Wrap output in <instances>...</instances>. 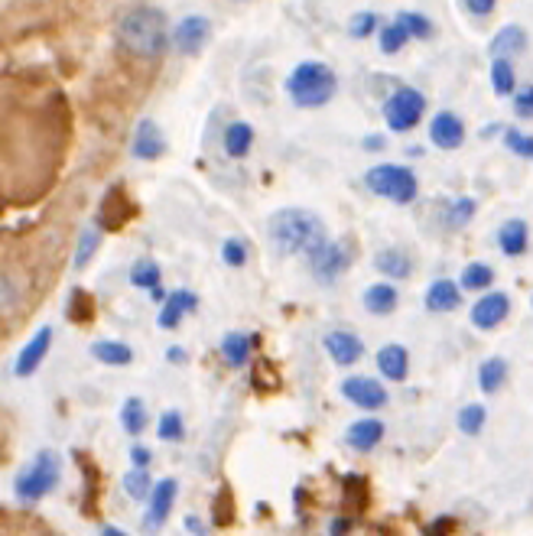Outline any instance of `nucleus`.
Masks as SVG:
<instances>
[{"label": "nucleus", "instance_id": "nucleus-1", "mask_svg": "<svg viewBox=\"0 0 533 536\" xmlns=\"http://www.w3.org/2000/svg\"><path fill=\"white\" fill-rule=\"evenodd\" d=\"M117 43L134 59H160L169 46V23L166 13L156 7H130L121 20H117Z\"/></svg>", "mask_w": 533, "mask_h": 536}, {"label": "nucleus", "instance_id": "nucleus-2", "mask_svg": "<svg viewBox=\"0 0 533 536\" xmlns=\"http://www.w3.org/2000/svg\"><path fill=\"white\" fill-rule=\"evenodd\" d=\"M270 244L277 247V254L296 257V254H312L322 241H329L325 225L316 212H306V208H283L270 218Z\"/></svg>", "mask_w": 533, "mask_h": 536}, {"label": "nucleus", "instance_id": "nucleus-3", "mask_svg": "<svg viewBox=\"0 0 533 536\" xmlns=\"http://www.w3.org/2000/svg\"><path fill=\"white\" fill-rule=\"evenodd\" d=\"M338 91V75L332 65L325 62H299L296 69L286 78V95L296 108L316 111L325 108Z\"/></svg>", "mask_w": 533, "mask_h": 536}, {"label": "nucleus", "instance_id": "nucleus-4", "mask_svg": "<svg viewBox=\"0 0 533 536\" xmlns=\"http://www.w3.org/2000/svg\"><path fill=\"white\" fill-rule=\"evenodd\" d=\"M364 186L394 205H410L416 199V192H420V179H416L410 166L377 163L364 173Z\"/></svg>", "mask_w": 533, "mask_h": 536}, {"label": "nucleus", "instance_id": "nucleus-5", "mask_svg": "<svg viewBox=\"0 0 533 536\" xmlns=\"http://www.w3.org/2000/svg\"><path fill=\"white\" fill-rule=\"evenodd\" d=\"M59 478H62L59 455L56 452H39L36 459L17 475L13 491H17L20 501H43L49 491H56Z\"/></svg>", "mask_w": 533, "mask_h": 536}, {"label": "nucleus", "instance_id": "nucleus-6", "mask_svg": "<svg viewBox=\"0 0 533 536\" xmlns=\"http://www.w3.org/2000/svg\"><path fill=\"white\" fill-rule=\"evenodd\" d=\"M423 114H426V98L410 85L394 88V95L384 101V121L394 134H407V130H413L423 121Z\"/></svg>", "mask_w": 533, "mask_h": 536}, {"label": "nucleus", "instance_id": "nucleus-7", "mask_svg": "<svg viewBox=\"0 0 533 536\" xmlns=\"http://www.w3.org/2000/svg\"><path fill=\"white\" fill-rule=\"evenodd\" d=\"M351 267V251L342 241H322L309 254V270L319 283H335Z\"/></svg>", "mask_w": 533, "mask_h": 536}, {"label": "nucleus", "instance_id": "nucleus-8", "mask_svg": "<svg viewBox=\"0 0 533 536\" xmlns=\"http://www.w3.org/2000/svg\"><path fill=\"white\" fill-rule=\"evenodd\" d=\"M208 39H212V23L208 17H186L173 26V33H169V43H173L182 56H199V52L208 46Z\"/></svg>", "mask_w": 533, "mask_h": 536}, {"label": "nucleus", "instance_id": "nucleus-9", "mask_svg": "<svg viewBox=\"0 0 533 536\" xmlns=\"http://www.w3.org/2000/svg\"><path fill=\"white\" fill-rule=\"evenodd\" d=\"M342 394L361 410H384L387 407V390L377 384L374 377H348L342 381Z\"/></svg>", "mask_w": 533, "mask_h": 536}, {"label": "nucleus", "instance_id": "nucleus-10", "mask_svg": "<svg viewBox=\"0 0 533 536\" xmlns=\"http://www.w3.org/2000/svg\"><path fill=\"white\" fill-rule=\"evenodd\" d=\"M511 316V299L504 293H481V299L472 306V325L481 332H491Z\"/></svg>", "mask_w": 533, "mask_h": 536}, {"label": "nucleus", "instance_id": "nucleus-11", "mask_svg": "<svg viewBox=\"0 0 533 536\" xmlns=\"http://www.w3.org/2000/svg\"><path fill=\"white\" fill-rule=\"evenodd\" d=\"M429 143L439 150H459L465 143V124L459 114L439 111L433 121H429Z\"/></svg>", "mask_w": 533, "mask_h": 536}, {"label": "nucleus", "instance_id": "nucleus-12", "mask_svg": "<svg viewBox=\"0 0 533 536\" xmlns=\"http://www.w3.org/2000/svg\"><path fill=\"white\" fill-rule=\"evenodd\" d=\"M325 351H329V358L338 364V368H351V364H358L361 355H364V345L355 332H345V329H332L325 332L322 338Z\"/></svg>", "mask_w": 533, "mask_h": 536}, {"label": "nucleus", "instance_id": "nucleus-13", "mask_svg": "<svg viewBox=\"0 0 533 536\" xmlns=\"http://www.w3.org/2000/svg\"><path fill=\"white\" fill-rule=\"evenodd\" d=\"M130 153L137 156V160L143 163H153V160H160V156L166 153V137H163V130L156 121H140L137 130H134V140H130Z\"/></svg>", "mask_w": 533, "mask_h": 536}, {"label": "nucleus", "instance_id": "nucleus-14", "mask_svg": "<svg viewBox=\"0 0 533 536\" xmlns=\"http://www.w3.org/2000/svg\"><path fill=\"white\" fill-rule=\"evenodd\" d=\"M527 46H530V39H527L524 26H520V23H507V26H501V30L491 36L488 52H491V59H514V56H524Z\"/></svg>", "mask_w": 533, "mask_h": 536}, {"label": "nucleus", "instance_id": "nucleus-15", "mask_svg": "<svg viewBox=\"0 0 533 536\" xmlns=\"http://www.w3.org/2000/svg\"><path fill=\"white\" fill-rule=\"evenodd\" d=\"M49 348H52V329H49V325H43V329H36V335L30 338V342L23 345V351H20L17 368H13V374H17V377H30V374H36L39 364L46 361Z\"/></svg>", "mask_w": 533, "mask_h": 536}, {"label": "nucleus", "instance_id": "nucleus-16", "mask_svg": "<svg viewBox=\"0 0 533 536\" xmlns=\"http://www.w3.org/2000/svg\"><path fill=\"white\" fill-rule=\"evenodd\" d=\"M176 494H179V485L173 478H163L160 485H153L150 491V511H147V527H160L163 520L169 517V511H173V504H176Z\"/></svg>", "mask_w": 533, "mask_h": 536}, {"label": "nucleus", "instance_id": "nucleus-17", "mask_svg": "<svg viewBox=\"0 0 533 536\" xmlns=\"http://www.w3.org/2000/svg\"><path fill=\"white\" fill-rule=\"evenodd\" d=\"M423 303H426L429 312H436V316L459 309V303H462V286H455V280H433V283H429L426 296H423Z\"/></svg>", "mask_w": 533, "mask_h": 536}, {"label": "nucleus", "instance_id": "nucleus-18", "mask_svg": "<svg viewBox=\"0 0 533 536\" xmlns=\"http://www.w3.org/2000/svg\"><path fill=\"white\" fill-rule=\"evenodd\" d=\"M498 247H501V254H507V257H520V254H527V247H530V231H527V221H520V218H507L504 225L498 228Z\"/></svg>", "mask_w": 533, "mask_h": 536}, {"label": "nucleus", "instance_id": "nucleus-19", "mask_svg": "<svg viewBox=\"0 0 533 536\" xmlns=\"http://www.w3.org/2000/svg\"><path fill=\"white\" fill-rule=\"evenodd\" d=\"M377 371H381L387 381H407L410 374V355L403 345H384L377 351Z\"/></svg>", "mask_w": 533, "mask_h": 536}, {"label": "nucleus", "instance_id": "nucleus-20", "mask_svg": "<svg viewBox=\"0 0 533 536\" xmlns=\"http://www.w3.org/2000/svg\"><path fill=\"white\" fill-rule=\"evenodd\" d=\"M381 439H384V423L374 420V416H368V420H355L345 433V442L358 452H371Z\"/></svg>", "mask_w": 533, "mask_h": 536}, {"label": "nucleus", "instance_id": "nucleus-21", "mask_svg": "<svg viewBox=\"0 0 533 536\" xmlns=\"http://www.w3.org/2000/svg\"><path fill=\"white\" fill-rule=\"evenodd\" d=\"M221 147H225V153L231 156V160H244L254 147V127L244 124V121L228 124L225 134H221Z\"/></svg>", "mask_w": 533, "mask_h": 536}, {"label": "nucleus", "instance_id": "nucleus-22", "mask_svg": "<svg viewBox=\"0 0 533 536\" xmlns=\"http://www.w3.org/2000/svg\"><path fill=\"white\" fill-rule=\"evenodd\" d=\"M195 306H199V296L195 293H189V290L169 293L166 303H163V312H160V329H176V325L182 322V316L192 312Z\"/></svg>", "mask_w": 533, "mask_h": 536}, {"label": "nucleus", "instance_id": "nucleus-23", "mask_svg": "<svg viewBox=\"0 0 533 536\" xmlns=\"http://www.w3.org/2000/svg\"><path fill=\"white\" fill-rule=\"evenodd\" d=\"M400 303V293L394 283H374L364 290V309L371 312V316H390V312L397 309Z\"/></svg>", "mask_w": 533, "mask_h": 536}, {"label": "nucleus", "instance_id": "nucleus-24", "mask_svg": "<svg viewBox=\"0 0 533 536\" xmlns=\"http://www.w3.org/2000/svg\"><path fill=\"white\" fill-rule=\"evenodd\" d=\"M374 267L384 273V277L390 280H407L410 273H413V264H410V257L400 251V247H384V251H377L374 257Z\"/></svg>", "mask_w": 533, "mask_h": 536}, {"label": "nucleus", "instance_id": "nucleus-25", "mask_svg": "<svg viewBox=\"0 0 533 536\" xmlns=\"http://www.w3.org/2000/svg\"><path fill=\"white\" fill-rule=\"evenodd\" d=\"M91 355H95L101 364H108V368H127V364L134 361V351H130L124 342H111V338L91 345Z\"/></svg>", "mask_w": 533, "mask_h": 536}, {"label": "nucleus", "instance_id": "nucleus-26", "mask_svg": "<svg viewBox=\"0 0 533 536\" xmlns=\"http://www.w3.org/2000/svg\"><path fill=\"white\" fill-rule=\"evenodd\" d=\"M491 88L498 98H514L517 91V72H514V62L511 59H491Z\"/></svg>", "mask_w": 533, "mask_h": 536}, {"label": "nucleus", "instance_id": "nucleus-27", "mask_svg": "<svg viewBox=\"0 0 533 536\" xmlns=\"http://www.w3.org/2000/svg\"><path fill=\"white\" fill-rule=\"evenodd\" d=\"M504 381H507V361H504V358L481 361V368H478V387H481V394H498V390L504 387Z\"/></svg>", "mask_w": 533, "mask_h": 536}, {"label": "nucleus", "instance_id": "nucleus-28", "mask_svg": "<svg viewBox=\"0 0 533 536\" xmlns=\"http://www.w3.org/2000/svg\"><path fill=\"white\" fill-rule=\"evenodd\" d=\"M251 345H254V338H247L241 332H231V335L221 338V355H225V361L231 364V368H244L247 355H251Z\"/></svg>", "mask_w": 533, "mask_h": 536}, {"label": "nucleus", "instance_id": "nucleus-29", "mask_svg": "<svg viewBox=\"0 0 533 536\" xmlns=\"http://www.w3.org/2000/svg\"><path fill=\"white\" fill-rule=\"evenodd\" d=\"M491 283H494V270L485 264V260H475V264H465V270H462V280H459L462 290L481 293V290H491Z\"/></svg>", "mask_w": 533, "mask_h": 536}, {"label": "nucleus", "instance_id": "nucleus-30", "mask_svg": "<svg viewBox=\"0 0 533 536\" xmlns=\"http://www.w3.org/2000/svg\"><path fill=\"white\" fill-rule=\"evenodd\" d=\"M410 43V33L403 30V26L394 20V23H381V30H377V46H381L384 56H397L403 52V46Z\"/></svg>", "mask_w": 533, "mask_h": 536}, {"label": "nucleus", "instance_id": "nucleus-31", "mask_svg": "<svg viewBox=\"0 0 533 536\" xmlns=\"http://www.w3.org/2000/svg\"><path fill=\"white\" fill-rule=\"evenodd\" d=\"M147 407H143V400L130 397L124 407H121V426L127 429V436H140L143 429H147Z\"/></svg>", "mask_w": 533, "mask_h": 536}, {"label": "nucleus", "instance_id": "nucleus-32", "mask_svg": "<svg viewBox=\"0 0 533 536\" xmlns=\"http://www.w3.org/2000/svg\"><path fill=\"white\" fill-rule=\"evenodd\" d=\"M124 491H127V498H134V501H147L150 498V491H153V481H150V472L147 468H130V472L124 475Z\"/></svg>", "mask_w": 533, "mask_h": 536}, {"label": "nucleus", "instance_id": "nucleus-33", "mask_svg": "<svg viewBox=\"0 0 533 536\" xmlns=\"http://www.w3.org/2000/svg\"><path fill=\"white\" fill-rule=\"evenodd\" d=\"M130 283H134L137 290H156V286H160V264H156V260H137V264L130 267Z\"/></svg>", "mask_w": 533, "mask_h": 536}, {"label": "nucleus", "instance_id": "nucleus-34", "mask_svg": "<svg viewBox=\"0 0 533 536\" xmlns=\"http://www.w3.org/2000/svg\"><path fill=\"white\" fill-rule=\"evenodd\" d=\"M455 420H459V429H462L465 436H478L481 429H485L488 413H485V407H481V403H465Z\"/></svg>", "mask_w": 533, "mask_h": 536}, {"label": "nucleus", "instance_id": "nucleus-35", "mask_svg": "<svg viewBox=\"0 0 533 536\" xmlns=\"http://www.w3.org/2000/svg\"><path fill=\"white\" fill-rule=\"evenodd\" d=\"M397 23L410 33V39H429V36H433V20L423 17V13L403 10V13H397Z\"/></svg>", "mask_w": 533, "mask_h": 536}, {"label": "nucleus", "instance_id": "nucleus-36", "mask_svg": "<svg viewBox=\"0 0 533 536\" xmlns=\"http://www.w3.org/2000/svg\"><path fill=\"white\" fill-rule=\"evenodd\" d=\"M98 247H101V234H98V228H85L82 234H78V244H75V267H78V270L88 267V260L95 257Z\"/></svg>", "mask_w": 533, "mask_h": 536}, {"label": "nucleus", "instance_id": "nucleus-37", "mask_svg": "<svg viewBox=\"0 0 533 536\" xmlns=\"http://www.w3.org/2000/svg\"><path fill=\"white\" fill-rule=\"evenodd\" d=\"M156 436H160L163 442H179L182 436H186V423H182V416L176 410H166L160 416V423H156Z\"/></svg>", "mask_w": 533, "mask_h": 536}, {"label": "nucleus", "instance_id": "nucleus-38", "mask_svg": "<svg viewBox=\"0 0 533 536\" xmlns=\"http://www.w3.org/2000/svg\"><path fill=\"white\" fill-rule=\"evenodd\" d=\"M475 208H478V205H475V199H468V195H462V199H455V202L449 205L446 225H449V228H455V231L465 228L468 221L475 218Z\"/></svg>", "mask_w": 533, "mask_h": 536}, {"label": "nucleus", "instance_id": "nucleus-39", "mask_svg": "<svg viewBox=\"0 0 533 536\" xmlns=\"http://www.w3.org/2000/svg\"><path fill=\"white\" fill-rule=\"evenodd\" d=\"M504 147L517 156H524V160H533V134H524L520 127L504 130Z\"/></svg>", "mask_w": 533, "mask_h": 536}, {"label": "nucleus", "instance_id": "nucleus-40", "mask_svg": "<svg viewBox=\"0 0 533 536\" xmlns=\"http://www.w3.org/2000/svg\"><path fill=\"white\" fill-rule=\"evenodd\" d=\"M377 30H381V20H377V13H371V10H361L348 20V33L355 39H368Z\"/></svg>", "mask_w": 533, "mask_h": 536}, {"label": "nucleus", "instance_id": "nucleus-41", "mask_svg": "<svg viewBox=\"0 0 533 536\" xmlns=\"http://www.w3.org/2000/svg\"><path fill=\"white\" fill-rule=\"evenodd\" d=\"M221 260H225L228 267H244L247 264V244L241 238H228L221 244Z\"/></svg>", "mask_w": 533, "mask_h": 536}, {"label": "nucleus", "instance_id": "nucleus-42", "mask_svg": "<svg viewBox=\"0 0 533 536\" xmlns=\"http://www.w3.org/2000/svg\"><path fill=\"white\" fill-rule=\"evenodd\" d=\"M514 114L520 121H533V85H524L514 91Z\"/></svg>", "mask_w": 533, "mask_h": 536}, {"label": "nucleus", "instance_id": "nucleus-43", "mask_svg": "<svg viewBox=\"0 0 533 536\" xmlns=\"http://www.w3.org/2000/svg\"><path fill=\"white\" fill-rule=\"evenodd\" d=\"M17 299H20L17 283H13L10 277H4V273H0V312L10 309V306H17Z\"/></svg>", "mask_w": 533, "mask_h": 536}, {"label": "nucleus", "instance_id": "nucleus-44", "mask_svg": "<svg viewBox=\"0 0 533 536\" xmlns=\"http://www.w3.org/2000/svg\"><path fill=\"white\" fill-rule=\"evenodd\" d=\"M91 312H95V306H91V299H88L82 290H75V296H72V319L88 322V319H91Z\"/></svg>", "mask_w": 533, "mask_h": 536}, {"label": "nucleus", "instance_id": "nucleus-45", "mask_svg": "<svg viewBox=\"0 0 533 536\" xmlns=\"http://www.w3.org/2000/svg\"><path fill=\"white\" fill-rule=\"evenodd\" d=\"M462 4L472 17H491L494 7H498V0H462Z\"/></svg>", "mask_w": 533, "mask_h": 536}, {"label": "nucleus", "instance_id": "nucleus-46", "mask_svg": "<svg viewBox=\"0 0 533 536\" xmlns=\"http://www.w3.org/2000/svg\"><path fill=\"white\" fill-rule=\"evenodd\" d=\"M130 459H134L137 468H147V465L153 462V452L143 449V446H134V449H130Z\"/></svg>", "mask_w": 533, "mask_h": 536}, {"label": "nucleus", "instance_id": "nucleus-47", "mask_svg": "<svg viewBox=\"0 0 533 536\" xmlns=\"http://www.w3.org/2000/svg\"><path fill=\"white\" fill-rule=\"evenodd\" d=\"M387 140L384 137H364V150H384Z\"/></svg>", "mask_w": 533, "mask_h": 536}, {"label": "nucleus", "instance_id": "nucleus-48", "mask_svg": "<svg viewBox=\"0 0 533 536\" xmlns=\"http://www.w3.org/2000/svg\"><path fill=\"white\" fill-rule=\"evenodd\" d=\"M186 530H189V533H195V536H205V527H202L195 517H186Z\"/></svg>", "mask_w": 533, "mask_h": 536}, {"label": "nucleus", "instance_id": "nucleus-49", "mask_svg": "<svg viewBox=\"0 0 533 536\" xmlns=\"http://www.w3.org/2000/svg\"><path fill=\"white\" fill-rule=\"evenodd\" d=\"M166 358H169V361H186V351H179V348H169V351H166Z\"/></svg>", "mask_w": 533, "mask_h": 536}, {"label": "nucleus", "instance_id": "nucleus-50", "mask_svg": "<svg viewBox=\"0 0 533 536\" xmlns=\"http://www.w3.org/2000/svg\"><path fill=\"white\" fill-rule=\"evenodd\" d=\"M348 530V520H335V527H332V536H342Z\"/></svg>", "mask_w": 533, "mask_h": 536}, {"label": "nucleus", "instance_id": "nucleus-51", "mask_svg": "<svg viewBox=\"0 0 533 536\" xmlns=\"http://www.w3.org/2000/svg\"><path fill=\"white\" fill-rule=\"evenodd\" d=\"M101 536H127V533L117 527H101Z\"/></svg>", "mask_w": 533, "mask_h": 536}]
</instances>
